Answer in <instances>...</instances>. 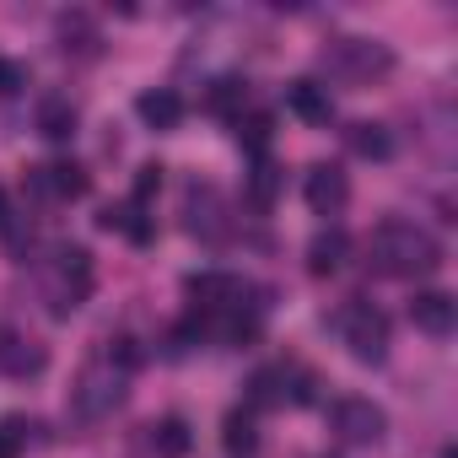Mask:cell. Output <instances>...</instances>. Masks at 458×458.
Here are the masks:
<instances>
[{
	"label": "cell",
	"mask_w": 458,
	"mask_h": 458,
	"mask_svg": "<svg viewBox=\"0 0 458 458\" xmlns=\"http://www.w3.org/2000/svg\"><path fill=\"white\" fill-rule=\"evenodd\" d=\"M367 265L388 281H420V276H437L442 270V238L420 221H404V216H388L372 226L367 238Z\"/></svg>",
	"instance_id": "1"
},
{
	"label": "cell",
	"mask_w": 458,
	"mask_h": 458,
	"mask_svg": "<svg viewBox=\"0 0 458 458\" xmlns=\"http://www.w3.org/2000/svg\"><path fill=\"white\" fill-rule=\"evenodd\" d=\"M124 399H130V367L103 351V356H92V361L76 372L71 399H65V420L81 426V431H92V426L114 420V415L124 410Z\"/></svg>",
	"instance_id": "2"
},
{
	"label": "cell",
	"mask_w": 458,
	"mask_h": 458,
	"mask_svg": "<svg viewBox=\"0 0 458 458\" xmlns=\"http://www.w3.org/2000/svg\"><path fill=\"white\" fill-rule=\"evenodd\" d=\"M92 281H98V270H92V254L81 243H55L49 249V259H44V302H49L55 318H71L92 297Z\"/></svg>",
	"instance_id": "3"
},
{
	"label": "cell",
	"mask_w": 458,
	"mask_h": 458,
	"mask_svg": "<svg viewBox=\"0 0 458 458\" xmlns=\"http://www.w3.org/2000/svg\"><path fill=\"white\" fill-rule=\"evenodd\" d=\"M324 71L335 81H351V87H367V81H383L394 71V49L377 44V38H329V49L318 55Z\"/></svg>",
	"instance_id": "4"
},
{
	"label": "cell",
	"mask_w": 458,
	"mask_h": 458,
	"mask_svg": "<svg viewBox=\"0 0 458 458\" xmlns=\"http://www.w3.org/2000/svg\"><path fill=\"white\" fill-rule=\"evenodd\" d=\"M340 340H345V351L356 356V361H383L388 356V313L383 308H372V302H345L340 308Z\"/></svg>",
	"instance_id": "5"
},
{
	"label": "cell",
	"mask_w": 458,
	"mask_h": 458,
	"mask_svg": "<svg viewBox=\"0 0 458 458\" xmlns=\"http://www.w3.org/2000/svg\"><path fill=\"white\" fill-rule=\"evenodd\" d=\"M329 431L345 447H377L383 431H388V415H383V404H372L361 394H345V399L329 404Z\"/></svg>",
	"instance_id": "6"
},
{
	"label": "cell",
	"mask_w": 458,
	"mask_h": 458,
	"mask_svg": "<svg viewBox=\"0 0 458 458\" xmlns=\"http://www.w3.org/2000/svg\"><path fill=\"white\" fill-rule=\"evenodd\" d=\"M183 297L194 302V313H243L249 302V286L238 276H226V270H194L183 281Z\"/></svg>",
	"instance_id": "7"
},
{
	"label": "cell",
	"mask_w": 458,
	"mask_h": 458,
	"mask_svg": "<svg viewBox=\"0 0 458 458\" xmlns=\"http://www.w3.org/2000/svg\"><path fill=\"white\" fill-rule=\"evenodd\" d=\"M302 194H308L313 216H340L351 205V178H345L340 162H313L308 178H302Z\"/></svg>",
	"instance_id": "8"
},
{
	"label": "cell",
	"mask_w": 458,
	"mask_h": 458,
	"mask_svg": "<svg viewBox=\"0 0 458 458\" xmlns=\"http://www.w3.org/2000/svg\"><path fill=\"white\" fill-rule=\"evenodd\" d=\"M49 367V351L22 335V329H0V377H12V383H28Z\"/></svg>",
	"instance_id": "9"
},
{
	"label": "cell",
	"mask_w": 458,
	"mask_h": 458,
	"mask_svg": "<svg viewBox=\"0 0 458 458\" xmlns=\"http://www.w3.org/2000/svg\"><path fill=\"white\" fill-rule=\"evenodd\" d=\"M183 216H189V233H194V238H205V243L226 238V205H221V194H216L210 183H189Z\"/></svg>",
	"instance_id": "10"
},
{
	"label": "cell",
	"mask_w": 458,
	"mask_h": 458,
	"mask_svg": "<svg viewBox=\"0 0 458 458\" xmlns=\"http://www.w3.org/2000/svg\"><path fill=\"white\" fill-rule=\"evenodd\" d=\"M28 189L38 199H81L87 194V173L76 162H44V167L28 173Z\"/></svg>",
	"instance_id": "11"
},
{
	"label": "cell",
	"mask_w": 458,
	"mask_h": 458,
	"mask_svg": "<svg viewBox=\"0 0 458 458\" xmlns=\"http://www.w3.org/2000/svg\"><path fill=\"white\" fill-rule=\"evenodd\" d=\"M410 324H415L420 335L442 340V335H453V324H458V302H453L447 292H415V302H410Z\"/></svg>",
	"instance_id": "12"
},
{
	"label": "cell",
	"mask_w": 458,
	"mask_h": 458,
	"mask_svg": "<svg viewBox=\"0 0 458 458\" xmlns=\"http://www.w3.org/2000/svg\"><path fill=\"white\" fill-rule=\"evenodd\" d=\"M135 114H140L151 130H178V124H183V98H178L173 87H151V92L135 98Z\"/></svg>",
	"instance_id": "13"
},
{
	"label": "cell",
	"mask_w": 458,
	"mask_h": 458,
	"mask_svg": "<svg viewBox=\"0 0 458 458\" xmlns=\"http://www.w3.org/2000/svg\"><path fill=\"white\" fill-rule=\"evenodd\" d=\"M286 108H292L302 124H329V114H335L329 87H318V81H292V87H286Z\"/></svg>",
	"instance_id": "14"
},
{
	"label": "cell",
	"mask_w": 458,
	"mask_h": 458,
	"mask_svg": "<svg viewBox=\"0 0 458 458\" xmlns=\"http://www.w3.org/2000/svg\"><path fill=\"white\" fill-rule=\"evenodd\" d=\"M221 447L233 453V458H254V453H259V420H254V410H226V420H221Z\"/></svg>",
	"instance_id": "15"
},
{
	"label": "cell",
	"mask_w": 458,
	"mask_h": 458,
	"mask_svg": "<svg viewBox=\"0 0 458 458\" xmlns=\"http://www.w3.org/2000/svg\"><path fill=\"white\" fill-rule=\"evenodd\" d=\"M345 254H351V238L340 233V226H329V233H318L308 243V270L313 276H340L345 270Z\"/></svg>",
	"instance_id": "16"
},
{
	"label": "cell",
	"mask_w": 458,
	"mask_h": 458,
	"mask_svg": "<svg viewBox=\"0 0 458 458\" xmlns=\"http://www.w3.org/2000/svg\"><path fill=\"white\" fill-rule=\"evenodd\" d=\"M33 124H38L44 140H71V135H76V103H71L65 92H49V98L38 103V119H33Z\"/></svg>",
	"instance_id": "17"
},
{
	"label": "cell",
	"mask_w": 458,
	"mask_h": 458,
	"mask_svg": "<svg viewBox=\"0 0 458 458\" xmlns=\"http://www.w3.org/2000/svg\"><path fill=\"white\" fill-rule=\"evenodd\" d=\"M146 431H151V453L157 458H189V447H194V431H189L183 415H162Z\"/></svg>",
	"instance_id": "18"
},
{
	"label": "cell",
	"mask_w": 458,
	"mask_h": 458,
	"mask_svg": "<svg viewBox=\"0 0 458 458\" xmlns=\"http://www.w3.org/2000/svg\"><path fill=\"white\" fill-rule=\"evenodd\" d=\"M55 33H60V49H65V55H81V60H87V55H98V44H103V33L92 28V17H87V12H65Z\"/></svg>",
	"instance_id": "19"
},
{
	"label": "cell",
	"mask_w": 458,
	"mask_h": 458,
	"mask_svg": "<svg viewBox=\"0 0 458 458\" xmlns=\"http://www.w3.org/2000/svg\"><path fill=\"white\" fill-rule=\"evenodd\" d=\"M345 146H351L356 157H367V162H388V157H394V135H388L383 124H372V119H356V124L345 130Z\"/></svg>",
	"instance_id": "20"
},
{
	"label": "cell",
	"mask_w": 458,
	"mask_h": 458,
	"mask_svg": "<svg viewBox=\"0 0 458 458\" xmlns=\"http://www.w3.org/2000/svg\"><path fill=\"white\" fill-rule=\"evenodd\" d=\"M243 103H249V81H238V76H221V81H210V92H205V108L210 114H243Z\"/></svg>",
	"instance_id": "21"
},
{
	"label": "cell",
	"mask_w": 458,
	"mask_h": 458,
	"mask_svg": "<svg viewBox=\"0 0 458 458\" xmlns=\"http://www.w3.org/2000/svg\"><path fill=\"white\" fill-rule=\"evenodd\" d=\"M276 189H281V173H276V162H254V173H249V183H243V194H249V205H259V210H270L276 205Z\"/></svg>",
	"instance_id": "22"
},
{
	"label": "cell",
	"mask_w": 458,
	"mask_h": 458,
	"mask_svg": "<svg viewBox=\"0 0 458 458\" xmlns=\"http://www.w3.org/2000/svg\"><path fill=\"white\" fill-rule=\"evenodd\" d=\"M28 437H33V420H22V415H6V420H0V458H22Z\"/></svg>",
	"instance_id": "23"
},
{
	"label": "cell",
	"mask_w": 458,
	"mask_h": 458,
	"mask_svg": "<svg viewBox=\"0 0 458 458\" xmlns=\"http://www.w3.org/2000/svg\"><path fill=\"white\" fill-rule=\"evenodd\" d=\"M233 124H238V140H243L249 151H265V146H270V130H276L270 114H238Z\"/></svg>",
	"instance_id": "24"
},
{
	"label": "cell",
	"mask_w": 458,
	"mask_h": 458,
	"mask_svg": "<svg viewBox=\"0 0 458 458\" xmlns=\"http://www.w3.org/2000/svg\"><path fill=\"white\" fill-rule=\"evenodd\" d=\"M157 189H162V167H157V162H146V167L135 173V194H130V205H140V210H146Z\"/></svg>",
	"instance_id": "25"
},
{
	"label": "cell",
	"mask_w": 458,
	"mask_h": 458,
	"mask_svg": "<svg viewBox=\"0 0 458 458\" xmlns=\"http://www.w3.org/2000/svg\"><path fill=\"white\" fill-rule=\"evenodd\" d=\"M28 87V65L22 60H0V98H17Z\"/></svg>",
	"instance_id": "26"
},
{
	"label": "cell",
	"mask_w": 458,
	"mask_h": 458,
	"mask_svg": "<svg viewBox=\"0 0 458 458\" xmlns=\"http://www.w3.org/2000/svg\"><path fill=\"white\" fill-rule=\"evenodd\" d=\"M0 226H6V189H0Z\"/></svg>",
	"instance_id": "27"
}]
</instances>
